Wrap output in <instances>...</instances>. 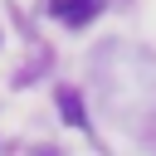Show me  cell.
I'll list each match as a JSON object with an SVG mask.
<instances>
[{
    "mask_svg": "<svg viewBox=\"0 0 156 156\" xmlns=\"http://www.w3.org/2000/svg\"><path fill=\"white\" fill-rule=\"evenodd\" d=\"M49 10L63 20V24H88L98 15V0H49Z\"/></svg>",
    "mask_w": 156,
    "mask_h": 156,
    "instance_id": "6da1fadb",
    "label": "cell"
},
{
    "mask_svg": "<svg viewBox=\"0 0 156 156\" xmlns=\"http://www.w3.org/2000/svg\"><path fill=\"white\" fill-rule=\"evenodd\" d=\"M58 107H63V122H73V127H83V122H88V117H83V102H78L68 88L58 93Z\"/></svg>",
    "mask_w": 156,
    "mask_h": 156,
    "instance_id": "7a4b0ae2",
    "label": "cell"
}]
</instances>
